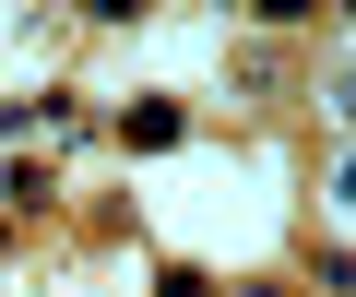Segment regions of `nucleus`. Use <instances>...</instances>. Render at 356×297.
I'll use <instances>...</instances> for the list:
<instances>
[{"label":"nucleus","instance_id":"obj_1","mask_svg":"<svg viewBox=\"0 0 356 297\" xmlns=\"http://www.w3.org/2000/svg\"><path fill=\"white\" fill-rule=\"evenodd\" d=\"M178 131H191V119H178V107H166V95H143V107H131V119H119V143H143V155H166V143H178Z\"/></svg>","mask_w":356,"mask_h":297},{"label":"nucleus","instance_id":"obj_2","mask_svg":"<svg viewBox=\"0 0 356 297\" xmlns=\"http://www.w3.org/2000/svg\"><path fill=\"white\" fill-rule=\"evenodd\" d=\"M154 297H226V285H214L202 262H166V273H154Z\"/></svg>","mask_w":356,"mask_h":297},{"label":"nucleus","instance_id":"obj_3","mask_svg":"<svg viewBox=\"0 0 356 297\" xmlns=\"http://www.w3.org/2000/svg\"><path fill=\"white\" fill-rule=\"evenodd\" d=\"M238 297H285V285H238Z\"/></svg>","mask_w":356,"mask_h":297}]
</instances>
